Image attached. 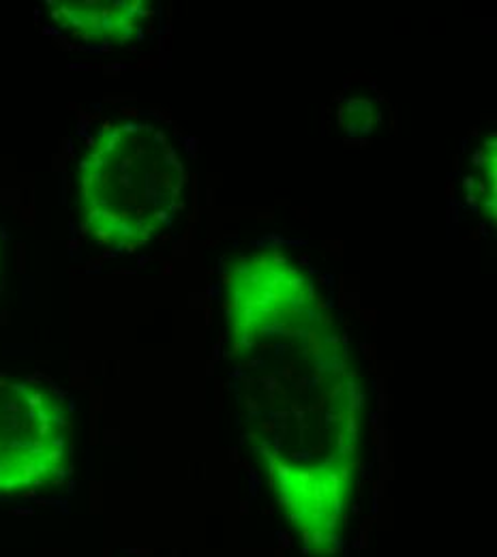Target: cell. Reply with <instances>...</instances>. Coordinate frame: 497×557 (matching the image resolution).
Listing matches in <instances>:
<instances>
[{
    "label": "cell",
    "instance_id": "obj_2",
    "mask_svg": "<svg viewBox=\"0 0 497 557\" xmlns=\"http://www.w3.org/2000/svg\"><path fill=\"white\" fill-rule=\"evenodd\" d=\"M187 170L170 136L148 121L101 129L77 165V207L86 234L134 251L163 236L185 209Z\"/></svg>",
    "mask_w": 497,
    "mask_h": 557
},
{
    "label": "cell",
    "instance_id": "obj_4",
    "mask_svg": "<svg viewBox=\"0 0 497 557\" xmlns=\"http://www.w3.org/2000/svg\"><path fill=\"white\" fill-rule=\"evenodd\" d=\"M50 15L61 28L88 44L123 46L142 35L148 7L142 0H101L48 2Z\"/></svg>",
    "mask_w": 497,
    "mask_h": 557
},
{
    "label": "cell",
    "instance_id": "obj_1",
    "mask_svg": "<svg viewBox=\"0 0 497 557\" xmlns=\"http://www.w3.org/2000/svg\"><path fill=\"white\" fill-rule=\"evenodd\" d=\"M223 307L247 440L307 552L333 556L355 495L362 420L346 337L313 278L279 249L225 269Z\"/></svg>",
    "mask_w": 497,
    "mask_h": 557
},
{
    "label": "cell",
    "instance_id": "obj_3",
    "mask_svg": "<svg viewBox=\"0 0 497 557\" xmlns=\"http://www.w3.org/2000/svg\"><path fill=\"white\" fill-rule=\"evenodd\" d=\"M72 424L57 391L0 373V495L57 485L70 470Z\"/></svg>",
    "mask_w": 497,
    "mask_h": 557
},
{
    "label": "cell",
    "instance_id": "obj_5",
    "mask_svg": "<svg viewBox=\"0 0 497 557\" xmlns=\"http://www.w3.org/2000/svg\"><path fill=\"white\" fill-rule=\"evenodd\" d=\"M476 159L479 163L472 176L476 210L496 225V136L483 144Z\"/></svg>",
    "mask_w": 497,
    "mask_h": 557
}]
</instances>
